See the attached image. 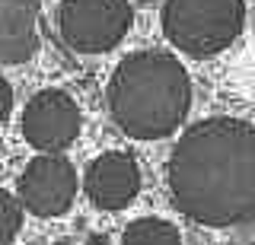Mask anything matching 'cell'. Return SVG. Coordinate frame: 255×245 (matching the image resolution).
<instances>
[{
    "label": "cell",
    "instance_id": "obj_1",
    "mask_svg": "<svg viewBox=\"0 0 255 245\" xmlns=\"http://www.w3.org/2000/svg\"><path fill=\"white\" fill-rule=\"evenodd\" d=\"M169 191L188 220L233 226L255 213V128L207 118L179 137L169 156Z\"/></svg>",
    "mask_w": 255,
    "mask_h": 245
},
{
    "label": "cell",
    "instance_id": "obj_2",
    "mask_svg": "<svg viewBox=\"0 0 255 245\" xmlns=\"http://www.w3.org/2000/svg\"><path fill=\"white\" fill-rule=\"evenodd\" d=\"M191 105L188 74L172 54L137 51L115 67L109 83V112L128 137L156 140L185 121Z\"/></svg>",
    "mask_w": 255,
    "mask_h": 245
},
{
    "label": "cell",
    "instance_id": "obj_3",
    "mask_svg": "<svg viewBox=\"0 0 255 245\" xmlns=\"http://www.w3.org/2000/svg\"><path fill=\"white\" fill-rule=\"evenodd\" d=\"M246 19L243 0H166L163 32L179 51L211 58L239 35Z\"/></svg>",
    "mask_w": 255,
    "mask_h": 245
},
{
    "label": "cell",
    "instance_id": "obj_4",
    "mask_svg": "<svg viewBox=\"0 0 255 245\" xmlns=\"http://www.w3.org/2000/svg\"><path fill=\"white\" fill-rule=\"evenodd\" d=\"M58 29L67 48L80 54L112 51L131 29L128 0H61Z\"/></svg>",
    "mask_w": 255,
    "mask_h": 245
},
{
    "label": "cell",
    "instance_id": "obj_5",
    "mask_svg": "<svg viewBox=\"0 0 255 245\" xmlns=\"http://www.w3.org/2000/svg\"><path fill=\"white\" fill-rule=\"evenodd\" d=\"M77 197V169L67 156H35L19 175V201L35 217H61Z\"/></svg>",
    "mask_w": 255,
    "mask_h": 245
},
{
    "label": "cell",
    "instance_id": "obj_6",
    "mask_svg": "<svg viewBox=\"0 0 255 245\" xmlns=\"http://www.w3.org/2000/svg\"><path fill=\"white\" fill-rule=\"evenodd\" d=\"M22 134L42 153H61L80 134V108L61 89H42L22 112Z\"/></svg>",
    "mask_w": 255,
    "mask_h": 245
},
{
    "label": "cell",
    "instance_id": "obj_7",
    "mask_svg": "<svg viewBox=\"0 0 255 245\" xmlns=\"http://www.w3.org/2000/svg\"><path fill=\"white\" fill-rule=\"evenodd\" d=\"M83 188L99 210H122L140 191V169L128 153H102L90 163Z\"/></svg>",
    "mask_w": 255,
    "mask_h": 245
},
{
    "label": "cell",
    "instance_id": "obj_8",
    "mask_svg": "<svg viewBox=\"0 0 255 245\" xmlns=\"http://www.w3.org/2000/svg\"><path fill=\"white\" fill-rule=\"evenodd\" d=\"M38 51V3L0 0V64H22Z\"/></svg>",
    "mask_w": 255,
    "mask_h": 245
},
{
    "label": "cell",
    "instance_id": "obj_9",
    "mask_svg": "<svg viewBox=\"0 0 255 245\" xmlns=\"http://www.w3.org/2000/svg\"><path fill=\"white\" fill-rule=\"evenodd\" d=\"M122 245H182V236L169 220L143 217V220H134L125 229Z\"/></svg>",
    "mask_w": 255,
    "mask_h": 245
},
{
    "label": "cell",
    "instance_id": "obj_10",
    "mask_svg": "<svg viewBox=\"0 0 255 245\" xmlns=\"http://www.w3.org/2000/svg\"><path fill=\"white\" fill-rule=\"evenodd\" d=\"M22 226V201L0 188V245H10Z\"/></svg>",
    "mask_w": 255,
    "mask_h": 245
},
{
    "label": "cell",
    "instance_id": "obj_11",
    "mask_svg": "<svg viewBox=\"0 0 255 245\" xmlns=\"http://www.w3.org/2000/svg\"><path fill=\"white\" fill-rule=\"evenodd\" d=\"M10 108H13V89H10V83L0 77V121L10 115Z\"/></svg>",
    "mask_w": 255,
    "mask_h": 245
}]
</instances>
